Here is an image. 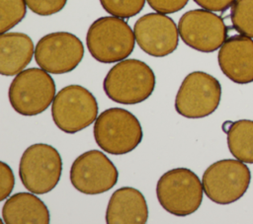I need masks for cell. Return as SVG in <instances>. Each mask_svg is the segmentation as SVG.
Masks as SVG:
<instances>
[{
	"label": "cell",
	"mask_w": 253,
	"mask_h": 224,
	"mask_svg": "<svg viewBox=\"0 0 253 224\" xmlns=\"http://www.w3.org/2000/svg\"><path fill=\"white\" fill-rule=\"evenodd\" d=\"M155 75L145 62L124 59L107 73L103 89L112 101L123 105H134L147 100L155 88Z\"/></svg>",
	"instance_id": "1"
},
{
	"label": "cell",
	"mask_w": 253,
	"mask_h": 224,
	"mask_svg": "<svg viewBox=\"0 0 253 224\" xmlns=\"http://www.w3.org/2000/svg\"><path fill=\"white\" fill-rule=\"evenodd\" d=\"M134 33L119 17H101L89 27L86 35L87 48L97 61L114 63L126 59L133 50Z\"/></svg>",
	"instance_id": "2"
},
{
	"label": "cell",
	"mask_w": 253,
	"mask_h": 224,
	"mask_svg": "<svg viewBox=\"0 0 253 224\" xmlns=\"http://www.w3.org/2000/svg\"><path fill=\"white\" fill-rule=\"evenodd\" d=\"M93 131L97 145L112 155L131 152L143 138L137 117L122 108H111L102 112L95 121Z\"/></svg>",
	"instance_id": "3"
},
{
	"label": "cell",
	"mask_w": 253,
	"mask_h": 224,
	"mask_svg": "<svg viewBox=\"0 0 253 224\" xmlns=\"http://www.w3.org/2000/svg\"><path fill=\"white\" fill-rule=\"evenodd\" d=\"M203 183L187 168L167 171L156 185L158 202L175 216H187L197 211L203 201Z\"/></svg>",
	"instance_id": "4"
},
{
	"label": "cell",
	"mask_w": 253,
	"mask_h": 224,
	"mask_svg": "<svg viewBox=\"0 0 253 224\" xmlns=\"http://www.w3.org/2000/svg\"><path fill=\"white\" fill-rule=\"evenodd\" d=\"M55 83L42 68H29L16 75L10 84L8 97L15 112L34 116L44 112L55 97Z\"/></svg>",
	"instance_id": "5"
},
{
	"label": "cell",
	"mask_w": 253,
	"mask_h": 224,
	"mask_svg": "<svg viewBox=\"0 0 253 224\" xmlns=\"http://www.w3.org/2000/svg\"><path fill=\"white\" fill-rule=\"evenodd\" d=\"M62 160L51 145L36 143L29 146L20 159L19 176L31 192L44 194L52 190L60 180Z\"/></svg>",
	"instance_id": "6"
},
{
	"label": "cell",
	"mask_w": 253,
	"mask_h": 224,
	"mask_svg": "<svg viewBox=\"0 0 253 224\" xmlns=\"http://www.w3.org/2000/svg\"><path fill=\"white\" fill-rule=\"evenodd\" d=\"M51 116L61 131L69 134L79 132L97 119V100L85 87L68 85L55 95Z\"/></svg>",
	"instance_id": "7"
},
{
	"label": "cell",
	"mask_w": 253,
	"mask_h": 224,
	"mask_svg": "<svg viewBox=\"0 0 253 224\" xmlns=\"http://www.w3.org/2000/svg\"><path fill=\"white\" fill-rule=\"evenodd\" d=\"M251 173L244 162L223 159L207 168L202 183L206 195L214 203L230 204L247 191Z\"/></svg>",
	"instance_id": "8"
},
{
	"label": "cell",
	"mask_w": 253,
	"mask_h": 224,
	"mask_svg": "<svg viewBox=\"0 0 253 224\" xmlns=\"http://www.w3.org/2000/svg\"><path fill=\"white\" fill-rule=\"evenodd\" d=\"M221 86L216 78L203 71L188 74L176 94L175 110L187 118H203L218 107Z\"/></svg>",
	"instance_id": "9"
},
{
	"label": "cell",
	"mask_w": 253,
	"mask_h": 224,
	"mask_svg": "<svg viewBox=\"0 0 253 224\" xmlns=\"http://www.w3.org/2000/svg\"><path fill=\"white\" fill-rule=\"evenodd\" d=\"M119 179L113 162L99 150H89L79 155L70 168V182L75 189L87 195L110 190Z\"/></svg>",
	"instance_id": "10"
},
{
	"label": "cell",
	"mask_w": 253,
	"mask_h": 224,
	"mask_svg": "<svg viewBox=\"0 0 253 224\" xmlns=\"http://www.w3.org/2000/svg\"><path fill=\"white\" fill-rule=\"evenodd\" d=\"M179 36L190 47L201 52H212L220 48L227 38V27L212 11L190 10L178 23Z\"/></svg>",
	"instance_id": "11"
},
{
	"label": "cell",
	"mask_w": 253,
	"mask_h": 224,
	"mask_svg": "<svg viewBox=\"0 0 253 224\" xmlns=\"http://www.w3.org/2000/svg\"><path fill=\"white\" fill-rule=\"evenodd\" d=\"M84 55L82 41L68 32H55L43 36L35 47L37 64L51 74L74 70Z\"/></svg>",
	"instance_id": "12"
},
{
	"label": "cell",
	"mask_w": 253,
	"mask_h": 224,
	"mask_svg": "<svg viewBox=\"0 0 253 224\" xmlns=\"http://www.w3.org/2000/svg\"><path fill=\"white\" fill-rule=\"evenodd\" d=\"M133 33L138 46L154 57L169 55L178 46V28L170 17L162 13L141 16L134 24Z\"/></svg>",
	"instance_id": "13"
},
{
	"label": "cell",
	"mask_w": 253,
	"mask_h": 224,
	"mask_svg": "<svg viewBox=\"0 0 253 224\" xmlns=\"http://www.w3.org/2000/svg\"><path fill=\"white\" fill-rule=\"evenodd\" d=\"M217 61L222 73L236 84L253 82V39L252 37L232 36L220 46Z\"/></svg>",
	"instance_id": "14"
},
{
	"label": "cell",
	"mask_w": 253,
	"mask_h": 224,
	"mask_svg": "<svg viewBox=\"0 0 253 224\" xmlns=\"http://www.w3.org/2000/svg\"><path fill=\"white\" fill-rule=\"evenodd\" d=\"M105 219L108 224L146 223L148 207L143 194L131 187L118 188L110 197Z\"/></svg>",
	"instance_id": "15"
},
{
	"label": "cell",
	"mask_w": 253,
	"mask_h": 224,
	"mask_svg": "<svg viewBox=\"0 0 253 224\" xmlns=\"http://www.w3.org/2000/svg\"><path fill=\"white\" fill-rule=\"evenodd\" d=\"M35 194L18 192L7 198L2 207L3 222L6 224H48L49 211Z\"/></svg>",
	"instance_id": "16"
},
{
	"label": "cell",
	"mask_w": 253,
	"mask_h": 224,
	"mask_svg": "<svg viewBox=\"0 0 253 224\" xmlns=\"http://www.w3.org/2000/svg\"><path fill=\"white\" fill-rule=\"evenodd\" d=\"M35 54L32 38L23 33H4L0 36V73L14 76L31 62Z\"/></svg>",
	"instance_id": "17"
},
{
	"label": "cell",
	"mask_w": 253,
	"mask_h": 224,
	"mask_svg": "<svg viewBox=\"0 0 253 224\" xmlns=\"http://www.w3.org/2000/svg\"><path fill=\"white\" fill-rule=\"evenodd\" d=\"M226 134L230 153L244 163L253 164V120L240 119L231 122Z\"/></svg>",
	"instance_id": "18"
},
{
	"label": "cell",
	"mask_w": 253,
	"mask_h": 224,
	"mask_svg": "<svg viewBox=\"0 0 253 224\" xmlns=\"http://www.w3.org/2000/svg\"><path fill=\"white\" fill-rule=\"evenodd\" d=\"M230 20L236 32L253 37V0H235L231 6Z\"/></svg>",
	"instance_id": "19"
},
{
	"label": "cell",
	"mask_w": 253,
	"mask_h": 224,
	"mask_svg": "<svg viewBox=\"0 0 253 224\" xmlns=\"http://www.w3.org/2000/svg\"><path fill=\"white\" fill-rule=\"evenodd\" d=\"M25 0H0V33H7L26 16Z\"/></svg>",
	"instance_id": "20"
},
{
	"label": "cell",
	"mask_w": 253,
	"mask_h": 224,
	"mask_svg": "<svg viewBox=\"0 0 253 224\" xmlns=\"http://www.w3.org/2000/svg\"><path fill=\"white\" fill-rule=\"evenodd\" d=\"M146 0H100L104 10L112 16L127 19L137 15Z\"/></svg>",
	"instance_id": "21"
},
{
	"label": "cell",
	"mask_w": 253,
	"mask_h": 224,
	"mask_svg": "<svg viewBox=\"0 0 253 224\" xmlns=\"http://www.w3.org/2000/svg\"><path fill=\"white\" fill-rule=\"evenodd\" d=\"M28 8L37 15L50 16L61 11L67 0H25Z\"/></svg>",
	"instance_id": "22"
},
{
	"label": "cell",
	"mask_w": 253,
	"mask_h": 224,
	"mask_svg": "<svg viewBox=\"0 0 253 224\" xmlns=\"http://www.w3.org/2000/svg\"><path fill=\"white\" fill-rule=\"evenodd\" d=\"M15 185V178L11 168L4 162L0 163V200L3 201L11 194Z\"/></svg>",
	"instance_id": "23"
},
{
	"label": "cell",
	"mask_w": 253,
	"mask_h": 224,
	"mask_svg": "<svg viewBox=\"0 0 253 224\" xmlns=\"http://www.w3.org/2000/svg\"><path fill=\"white\" fill-rule=\"evenodd\" d=\"M148 5L156 12L172 14L182 10L189 0H146Z\"/></svg>",
	"instance_id": "24"
},
{
	"label": "cell",
	"mask_w": 253,
	"mask_h": 224,
	"mask_svg": "<svg viewBox=\"0 0 253 224\" xmlns=\"http://www.w3.org/2000/svg\"><path fill=\"white\" fill-rule=\"evenodd\" d=\"M194 2L206 10L222 12L232 6L235 0H194Z\"/></svg>",
	"instance_id": "25"
}]
</instances>
